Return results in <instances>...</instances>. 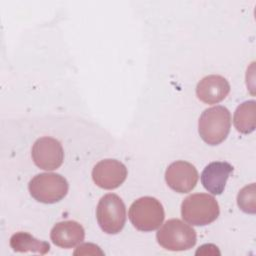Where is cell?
Returning a JSON list of instances; mask_svg holds the SVG:
<instances>
[{"label":"cell","instance_id":"obj_1","mask_svg":"<svg viewBox=\"0 0 256 256\" xmlns=\"http://www.w3.org/2000/svg\"><path fill=\"white\" fill-rule=\"evenodd\" d=\"M231 127V115L224 106H213L205 109L198 121V132L208 145L222 143L228 136Z\"/></svg>","mask_w":256,"mask_h":256},{"label":"cell","instance_id":"obj_2","mask_svg":"<svg viewBox=\"0 0 256 256\" xmlns=\"http://www.w3.org/2000/svg\"><path fill=\"white\" fill-rule=\"evenodd\" d=\"M220 214L217 200L206 193H195L187 196L181 204V215L184 221L194 226H205L214 222Z\"/></svg>","mask_w":256,"mask_h":256},{"label":"cell","instance_id":"obj_3","mask_svg":"<svg viewBox=\"0 0 256 256\" xmlns=\"http://www.w3.org/2000/svg\"><path fill=\"white\" fill-rule=\"evenodd\" d=\"M158 244L169 251H185L195 246L196 231L180 219L167 220L156 233Z\"/></svg>","mask_w":256,"mask_h":256},{"label":"cell","instance_id":"obj_4","mask_svg":"<svg viewBox=\"0 0 256 256\" xmlns=\"http://www.w3.org/2000/svg\"><path fill=\"white\" fill-rule=\"evenodd\" d=\"M129 220L139 231L150 232L158 229L164 221L165 213L161 202L151 196L135 200L129 208Z\"/></svg>","mask_w":256,"mask_h":256},{"label":"cell","instance_id":"obj_5","mask_svg":"<svg viewBox=\"0 0 256 256\" xmlns=\"http://www.w3.org/2000/svg\"><path fill=\"white\" fill-rule=\"evenodd\" d=\"M68 189L67 180L62 175L52 172L37 174L28 184L30 195L44 204L59 202L67 195Z\"/></svg>","mask_w":256,"mask_h":256},{"label":"cell","instance_id":"obj_6","mask_svg":"<svg viewBox=\"0 0 256 256\" xmlns=\"http://www.w3.org/2000/svg\"><path fill=\"white\" fill-rule=\"evenodd\" d=\"M96 218L103 232L107 234L119 233L126 222V207L124 202L114 193L104 195L98 202Z\"/></svg>","mask_w":256,"mask_h":256},{"label":"cell","instance_id":"obj_7","mask_svg":"<svg viewBox=\"0 0 256 256\" xmlns=\"http://www.w3.org/2000/svg\"><path fill=\"white\" fill-rule=\"evenodd\" d=\"M31 156L38 168L52 171L62 165L64 160V150L58 140L44 136L34 142Z\"/></svg>","mask_w":256,"mask_h":256},{"label":"cell","instance_id":"obj_8","mask_svg":"<svg viewBox=\"0 0 256 256\" xmlns=\"http://www.w3.org/2000/svg\"><path fill=\"white\" fill-rule=\"evenodd\" d=\"M198 178L199 175L195 166L183 160L171 163L165 171L167 185L178 193H188L193 190Z\"/></svg>","mask_w":256,"mask_h":256},{"label":"cell","instance_id":"obj_9","mask_svg":"<svg viewBox=\"0 0 256 256\" xmlns=\"http://www.w3.org/2000/svg\"><path fill=\"white\" fill-rule=\"evenodd\" d=\"M127 177L126 166L115 159H103L99 161L92 170L94 183L106 190L118 188Z\"/></svg>","mask_w":256,"mask_h":256},{"label":"cell","instance_id":"obj_10","mask_svg":"<svg viewBox=\"0 0 256 256\" xmlns=\"http://www.w3.org/2000/svg\"><path fill=\"white\" fill-rule=\"evenodd\" d=\"M230 92V84L220 75H208L202 78L196 86L198 99L206 104H217L224 100Z\"/></svg>","mask_w":256,"mask_h":256},{"label":"cell","instance_id":"obj_11","mask_svg":"<svg viewBox=\"0 0 256 256\" xmlns=\"http://www.w3.org/2000/svg\"><path fill=\"white\" fill-rule=\"evenodd\" d=\"M233 172V166L225 161L209 163L201 173L203 187L213 195H220L225 189L226 182Z\"/></svg>","mask_w":256,"mask_h":256},{"label":"cell","instance_id":"obj_12","mask_svg":"<svg viewBox=\"0 0 256 256\" xmlns=\"http://www.w3.org/2000/svg\"><path fill=\"white\" fill-rule=\"evenodd\" d=\"M50 238L56 246L69 249L84 240L85 230L80 223L74 220L61 221L56 223L51 229Z\"/></svg>","mask_w":256,"mask_h":256},{"label":"cell","instance_id":"obj_13","mask_svg":"<svg viewBox=\"0 0 256 256\" xmlns=\"http://www.w3.org/2000/svg\"><path fill=\"white\" fill-rule=\"evenodd\" d=\"M10 247L15 252H34L44 255L49 252L50 245L23 231L16 232L10 238Z\"/></svg>","mask_w":256,"mask_h":256},{"label":"cell","instance_id":"obj_14","mask_svg":"<svg viewBox=\"0 0 256 256\" xmlns=\"http://www.w3.org/2000/svg\"><path fill=\"white\" fill-rule=\"evenodd\" d=\"M233 124L236 130L242 134H249L256 127V102L249 100L241 103L235 110Z\"/></svg>","mask_w":256,"mask_h":256},{"label":"cell","instance_id":"obj_15","mask_svg":"<svg viewBox=\"0 0 256 256\" xmlns=\"http://www.w3.org/2000/svg\"><path fill=\"white\" fill-rule=\"evenodd\" d=\"M237 204L239 208L248 214L256 212V188L255 183L243 187L237 195Z\"/></svg>","mask_w":256,"mask_h":256},{"label":"cell","instance_id":"obj_16","mask_svg":"<svg viewBox=\"0 0 256 256\" xmlns=\"http://www.w3.org/2000/svg\"><path fill=\"white\" fill-rule=\"evenodd\" d=\"M104 255V252L99 246L93 243H83L74 251V255Z\"/></svg>","mask_w":256,"mask_h":256}]
</instances>
